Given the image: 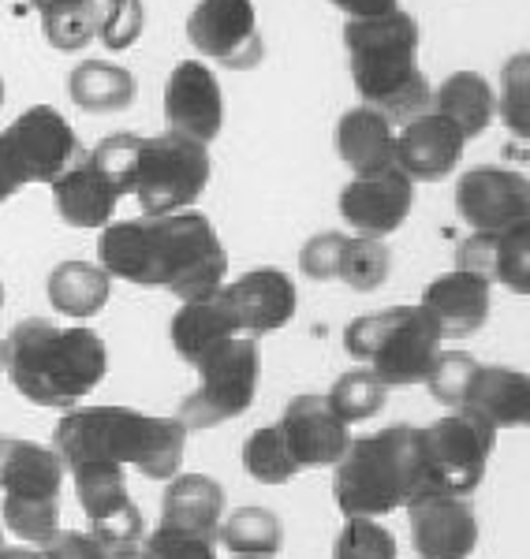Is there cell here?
<instances>
[{
	"label": "cell",
	"instance_id": "cell-6",
	"mask_svg": "<svg viewBox=\"0 0 530 559\" xmlns=\"http://www.w3.org/2000/svg\"><path fill=\"white\" fill-rule=\"evenodd\" d=\"M441 344L445 340L434 318L419 302L363 313L344 329L348 355L358 358L385 388L426 384V373Z\"/></svg>",
	"mask_w": 530,
	"mask_h": 559
},
{
	"label": "cell",
	"instance_id": "cell-42",
	"mask_svg": "<svg viewBox=\"0 0 530 559\" xmlns=\"http://www.w3.org/2000/svg\"><path fill=\"white\" fill-rule=\"evenodd\" d=\"M344 231H321L303 242L299 250V269L307 280H337L340 269V250H344Z\"/></svg>",
	"mask_w": 530,
	"mask_h": 559
},
{
	"label": "cell",
	"instance_id": "cell-41",
	"mask_svg": "<svg viewBox=\"0 0 530 559\" xmlns=\"http://www.w3.org/2000/svg\"><path fill=\"white\" fill-rule=\"evenodd\" d=\"M142 34V0H105L102 23H97V38L105 49L120 52L139 41Z\"/></svg>",
	"mask_w": 530,
	"mask_h": 559
},
{
	"label": "cell",
	"instance_id": "cell-50",
	"mask_svg": "<svg viewBox=\"0 0 530 559\" xmlns=\"http://www.w3.org/2000/svg\"><path fill=\"white\" fill-rule=\"evenodd\" d=\"M0 369H8V344L0 340Z\"/></svg>",
	"mask_w": 530,
	"mask_h": 559
},
{
	"label": "cell",
	"instance_id": "cell-14",
	"mask_svg": "<svg viewBox=\"0 0 530 559\" xmlns=\"http://www.w3.org/2000/svg\"><path fill=\"white\" fill-rule=\"evenodd\" d=\"M168 131L210 146L224 128V94L205 60H179L165 83Z\"/></svg>",
	"mask_w": 530,
	"mask_h": 559
},
{
	"label": "cell",
	"instance_id": "cell-44",
	"mask_svg": "<svg viewBox=\"0 0 530 559\" xmlns=\"http://www.w3.org/2000/svg\"><path fill=\"white\" fill-rule=\"evenodd\" d=\"M45 559H113L109 548L83 530H57V537L42 545Z\"/></svg>",
	"mask_w": 530,
	"mask_h": 559
},
{
	"label": "cell",
	"instance_id": "cell-46",
	"mask_svg": "<svg viewBox=\"0 0 530 559\" xmlns=\"http://www.w3.org/2000/svg\"><path fill=\"white\" fill-rule=\"evenodd\" d=\"M0 559H45L42 548H4L0 545Z\"/></svg>",
	"mask_w": 530,
	"mask_h": 559
},
{
	"label": "cell",
	"instance_id": "cell-12",
	"mask_svg": "<svg viewBox=\"0 0 530 559\" xmlns=\"http://www.w3.org/2000/svg\"><path fill=\"white\" fill-rule=\"evenodd\" d=\"M187 41L221 68H255L262 60L255 0H199L187 15Z\"/></svg>",
	"mask_w": 530,
	"mask_h": 559
},
{
	"label": "cell",
	"instance_id": "cell-5",
	"mask_svg": "<svg viewBox=\"0 0 530 559\" xmlns=\"http://www.w3.org/2000/svg\"><path fill=\"white\" fill-rule=\"evenodd\" d=\"M422 492L419 426H389L358 437L340 455L332 496L344 519H381Z\"/></svg>",
	"mask_w": 530,
	"mask_h": 559
},
{
	"label": "cell",
	"instance_id": "cell-49",
	"mask_svg": "<svg viewBox=\"0 0 530 559\" xmlns=\"http://www.w3.org/2000/svg\"><path fill=\"white\" fill-rule=\"evenodd\" d=\"M15 191H12V187H8V179L4 176H0V205H4L8 202V198H12Z\"/></svg>",
	"mask_w": 530,
	"mask_h": 559
},
{
	"label": "cell",
	"instance_id": "cell-38",
	"mask_svg": "<svg viewBox=\"0 0 530 559\" xmlns=\"http://www.w3.org/2000/svg\"><path fill=\"white\" fill-rule=\"evenodd\" d=\"M474 369H479V362H474V355H467V350H437L434 366H429L426 373V388L429 395H434L441 407H463V395H467V384H471Z\"/></svg>",
	"mask_w": 530,
	"mask_h": 559
},
{
	"label": "cell",
	"instance_id": "cell-32",
	"mask_svg": "<svg viewBox=\"0 0 530 559\" xmlns=\"http://www.w3.org/2000/svg\"><path fill=\"white\" fill-rule=\"evenodd\" d=\"M97 23H102V8L97 0H68L60 8L42 12V31L52 49L79 52L97 38Z\"/></svg>",
	"mask_w": 530,
	"mask_h": 559
},
{
	"label": "cell",
	"instance_id": "cell-19",
	"mask_svg": "<svg viewBox=\"0 0 530 559\" xmlns=\"http://www.w3.org/2000/svg\"><path fill=\"white\" fill-rule=\"evenodd\" d=\"M221 292L232 313H236L239 332L250 340H262L269 332L284 329L295 318V306H299L292 276L281 273V269H250L239 280L224 284Z\"/></svg>",
	"mask_w": 530,
	"mask_h": 559
},
{
	"label": "cell",
	"instance_id": "cell-4",
	"mask_svg": "<svg viewBox=\"0 0 530 559\" xmlns=\"http://www.w3.org/2000/svg\"><path fill=\"white\" fill-rule=\"evenodd\" d=\"M344 45L363 105L385 112L392 123L426 112L434 90L419 68V23L403 8L377 20H348Z\"/></svg>",
	"mask_w": 530,
	"mask_h": 559
},
{
	"label": "cell",
	"instance_id": "cell-23",
	"mask_svg": "<svg viewBox=\"0 0 530 559\" xmlns=\"http://www.w3.org/2000/svg\"><path fill=\"white\" fill-rule=\"evenodd\" d=\"M224 522V489L205 474H176L168 477L165 500H161V530L202 537L217 545Z\"/></svg>",
	"mask_w": 530,
	"mask_h": 559
},
{
	"label": "cell",
	"instance_id": "cell-3",
	"mask_svg": "<svg viewBox=\"0 0 530 559\" xmlns=\"http://www.w3.org/2000/svg\"><path fill=\"white\" fill-rule=\"evenodd\" d=\"M52 448L64 466L113 463L168 481L184 466L187 429L176 418H154L131 407H71L52 432Z\"/></svg>",
	"mask_w": 530,
	"mask_h": 559
},
{
	"label": "cell",
	"instance_id": "cell-47",
	"mask_svg": "<svg viewBox=\"0 0 530 559\" xmlns=\"http://www.w3.org/2000/svg\"><path fill=\"white\" fill-rule=\"evenodd\" d=\"M113 559H146L142 548H120V552H113Z\"/></svg>",
	"mask_w": 530,
	"mask_h": 559
},
{
	"label": "cell",
	"instance_id": "cell-10",
	"mask_svg": "<svg viewBox=\"0 0 530 559\" xmlns=\"http://www.w3.org/2000/svg\"><path fill=\"white\" fill-rule=\"evenodd\" d=\"M75 128L52 105H34L0 131V176L12 191L52 183L75 160Z\"/></svg>",
	"mask_w": 530,
	"mask_h": 559
},
{
	"label": "cell",
	"instance_id": "cell-26",
	"mask_svg": "<svg viewBox=\"0 0 530 559\" xmlns=\"http://www.w3.org/2000/svg\"><path fill=\"white\" fill-rule=\"evenodd\" d=\"M168 336H173L176 355L184 358L187 366H195L217 344H224V340H232V336H244V332H239V321H236V313H232L228 299H224V292H217V295H205V299L179 302Z\"/></svg>",
	"mask_w": 530,
	"mask_h": 559
},
{
	"label": "cell",
	"instance_id": "cell-24",
	"mask_svg": "<svg viewBox=\"0 0 530 559\" xmlns=\"http://www.w3.org/2000/svg\"><path fill=\"white\" fill-rule=\"evenodd\" d=\"M463 407L486 418L493 429H516L530 421V373L508 366H479L467 384Z\"/></svg>",
	"mask_w": 530,
	"mask_h": 559
},
{
	"label": "cell",
	"instance_id": "cell-53",
	"mask_svg": "<svg viewBox=\"0 0 530 559\" xmlns=\"http://www.w3.org/2000/svg\"><path fill=\"white\" fill-rule=\"evenodd\" d=\"M527 426H530V421H527Z\"/></svg>",
	"mask_w": 530,
	"mask_h": 559
},
{
	"label": "cell",
	"instance_id": "cell-21",
	"mask_svg": "<svg viewBox=\"0 0 530 559\" xmlns=\"http://www.w3.org/2000/svg\"><path fill=\"white\" fill-rule=\"evenodd\" d=\"M490 299L493 284L486 276L452 269V273L429 280L419 306L434 318L441 340H467L490 321Z\"/></svg>",
	"mask_w": 530,
	"mask_h": 559
},
{
	"label": "cell",
	"instance_id": "cell-30",
	"mask_svg": "<svg viewBox=\"0 0 530 559\" xmlns=\"http://www.w3.org/2000/svg\"><path fill=\"white\" fill-rule=\"evenodd\" d=\"M217 540L236 559H273L284 548V522L262 503H250L221 522Z\"/></svg>",
	"mask_w": 530,
	"mask_h": 559
},
{
	"label": "cell",
	"instance_id": "cell-43",
	"mask_svg": "<svg viewBox=\"0 0 530 559\" xmlns=\"http://www.w3.org/2000/svg\"><path fill=\"white\" fill-rule=\"evenodd\" d=\"M142 552H146V559H217L213 540L173 534V530H161V526L146 537Z\"/></svg>",
	"mask_w": 530,
	"mask_h": 559
},
{
	"label": "cell",
	"instance_id": "cell-52",
	"mask_svg": "<svg viewBox=\"0 0 530 559\" xmlns=\"http://www.w3.org/2000/svg\"><path fill=\"white\" fill-rule=\"evenodd\" d=\"M0 306H4V284H0Z\"/></svg>",
	"mask_w": 530,
	"mask_h": 559
},
{
	"label": "cell",
	"instance_id": "cell-18",
	"mask_svg": "<svg viewBox=\"0 0 530 559\" xmlns=\"http://www.w3.org/2000/svg\"><path fill=\"white\" fill-rule=\"evenodd\" d=\"M411 202H415V183L400 168H389L381 176H355L340 191V216L348 228H355V236L385 239L403 228Z\"/></svg>",
	"mask_w": 530,
	"mask_h": 559
},
{
	"label": "cell",
	"instance_id": "cell-8",
	"mask_svg": "<svg viewBox=\"0 0 530 559\" xmlns=\"http://www.w3.org/2000/svg\"><path fill=\"white\" fill-rule=\"evenodd\" d=\"M497 429L467 407H452L434 426L419 429L422 492L471 496L486 477Z\"/></svg>",
	"mask_w": 530,
	"mask_h": 559
},
{
	"label": "cell",
	"instance_id": "cell-15",
	"mask_svg": "<svg viewBox=\"0 0 530 559\" xmlns=\"http://www.w3.org/2000/svg\"><path fill=\"white\" fill-rule=\"evenodd\" d=\"M408 519L419 559H467L479 545V519L467 496L419 492L408 503Z\"/></svg>",
	"mask_w": 530,
	"mask_h": 559
},
{
	"label": "cell",
	"instance_id": "cell-51",
	"mask_svg": "<svg viewBox=\"0 0 530 559\" xmlns=\"http://www.w3.org/2000/svg\"><path fill=\"white\" fill-rule=\"evenodd\" d=\"M0 105H4V83H0Z\"/></svg>",
	"mask_w": 530,
	"mask_h": 559
},
{
	"label": "cell",
	"instance_id": "cell-36",
	"mask_svg": "<svg viewBox=\"0 0 530 559\" xmlns=\"http://www.w3.org/2000/svg\"><path fill=\"white\" fill-rule=\"evenodd\" d=\"M497 116L516 139L530 142V52H516L505 60L497 90Z\"/></svg>",
	"mask_w": 530,
	"mask_h": 559
},
{
	"label": "cell",
	"instance_id": "cell-29",
	"mask_svg": "<svg viewBox=\"0 0 530 559\" xmlns=\"http://www.w3.org/2000/svg\"><path fill=\"white\" fill-rule=\"evenodd\" d=\"M134 94H139L134 75L113 60H83L68 75V97L83 112H123Z\"/></svg>",
	"mask_w": 530,
	"mask_h": 559
},
{
	"label": "cell",
	"instance_id": "cell-40",
	"mask_svg": "<svg viewBox=\"0 0 530 559\" xmlns=\"http://www.w3.org/2000/svg\"><path fill=\"white\" fill-rule=\"evenodd\" d=\"M0 522L26 545H45L60 530V503H0Z\"/></svg>",
	"mask_w": 530,
	"mask_h": 559
},
{
	"label": "cell",
	"instance_id": "cell-20",
	"mask_svg": "<svg viewBox=\"0 0 530 559\" xmlns=\"http://www.w3.org/2000/svg\"><path fill=\"white\" fill-rule=\"evenodd\" d=\"M68 466L57 448L0 440V503H60Z\"/></svg>",
	"mask_w": 530,
	"mask_h": 559
},
{
	"label": "cell",
	"instance_id": "cell-34",
	"mask_svg": "<svg viewBox=\"0 0 530 559\" xmlns=\"http://www.w3.org/2000/svg\"><path fill=\"white\" fill-rule=\"evenodd\" d=\"M385 395H389V388H385L370 369L363 366V369H348L344 377H337L332 388L326 392V400H329V407L348 421V426H355V421L374 418V414L385 407Z\"/></svg>",
	"mask_w": 530,
	"mask_h": 559
},
{
	"label": "cell",
	"instance_id": "cell-39",
	"mask_svg": "<svg viewBox=\"0 0 530 559\" xmlns=\"http://www.w3.org/2000/svg\"><path fill=\"white\" fill-rule=\"evenodd\" d=\"M139 150H142V134L131 131H116L109 139H102L90 153V165L97 168L105 179H113L116 191L131 194V179H134V165H139Z\"/></svg>",
	"mask_w": 530,
	"mask_h": 559
},
{
	"label": "cell",
	"instance_id": "cell-37",
	"mask_svg": "<svg viewBox=\"0 0 530 559\" xmlns=\"http://www.w3.org/2000/svg\"><path fill=\"white\" fill-rule=\"evenodd\" d=\"M397 537L377 519H344L332 545V559H397Z\"/></svg>",
	"mask_w": 530,
	"mask_h": 559
},
{
	"label": "cell",
	"instance_id": "cell-28",
	"mask_svg": "<svg viewBox=\"0 0 530 559\" xmlns=\"http://www.w3.org/2000/svg\"><path fill=\"white\" fill-rule=\"evenodd\" d=\"M429 108L452 120L463 131V139H479L497 116V94L479 71H452L441 90L429 97Z\"/></svg>",
	"mask_w": 530,
	"mask_h": 559
},
{
	"label": "cell",
	"instance_id": "cell-25",
	"mask_svg": "<svg viewBox=\"0 0 530 559\" xmlns=\"http://www.w3.org/2000/svg\"><path fill=\"white\" fill-rule=\"evenodd\" d=\"M49 187L60 221L71 224V228H105V224H113L116 202L123 198L113 179H105L90 160L71 165Z\"/></svg>",
	"mask_w": 530,
	"mask_h": 559
},
{
	"label": "cell",
	"instance_id": "cell-1",
	"mask_svg": "<svg viewBox=\"0 0 530 559\" xmlns=\"http://www.w3.org/2000/svg\"><path fill=\"white\" fill-rule=\"evenodd\" d=\"M97 258V265L113 280L165 287L179 302L217 295L228 276V250L213 231L210 216L195 210L105 224Z\"/></svg>",
	"mask_w": 530,
	"mask_h": 559
},
{
	"label": "cell",
	"instance_id": "cell-16",
	"mask_svg": "<svg viewBox=\"0 0 530 559\" xmlns=\"http://www.w3.org/2000/svg\"><path fill=\"white\" fill-rule=\"evenodd\" d=\"M287 452L299 463V471H321L337 466L340 455L352 444L348 421L329 407L326 395H295L284 407V418L276 421Z\"/></svg>",
	"mask_w": 530,
	"mask_h": 559
},
{
	"label": "cell",
	"instance_id": "cell-7",
	"mask_svg": "<svg viewBox=\"0 0 530 559\" xmlns=\"http://www.w3.org/2000/svg\"><path fill=\"white\" fill-rule=\"evenodd\" d=\"M199 388L179 403L176 421L187 432L217 429L224 421L239 418L250 411L258 395V377H262V355H258V340L232 336L202 355L199 362Z\"/></svg>",
	"mask_w": 530,
	"mask_h": 559
},
{
	"label": "cell",
	"instance_id": "cell-17",
	"mask_svg": "<svg viewBox=\"0 0 530 559\" xmlns=\"http://www.w3.org/2000/svg\"><path fill=\"white\" fill-rule=\"evenodd\" d=\"M463 150V131L434 108L411 116L397 131V168L411 183H441L456 173Z\"/></svg>",
	"mask_w": 530,
	"mask_h": 559
},
{
	"label": "cell",
	"instance_id": "cell-31",
	"mask_svg": "<svg viewBox=\"0 0 530 559\" xmlns=\"http://www.w3.org/2000/svg\"><path fill=\"white\" fill-rule=\"evenodd\" d=\"M392 273V250L385 239L374 236H348L344 250H340L337 280H344L352 292H377Z\"/></svg>",
	"mask_w": 530,
	"mask_h": 559
},
{
	"label": "cell",
	"instance_id": "cell-33",
	"mask_svg": "<svg viewBox=\"0 0 530 559\" xmlns=\"http://www.w3.org/2000/svg\"><path fill=\"white\" fill-rule=\"evenodd\" d=\"M490 284H505L508 292L530 295V221L493 231Z\"/></svg>",
	"mask_w": 530,
	"mask_h": 559
},
{
	"label": "cell",
	"instance_id": "cell-27",
	"mask_svg": "<svg viewBox=\"0 0 530 559\" xmlns=\"http://www.w3.org/2000/svg\"><path fill=\"white\" fill-rule=\"evenodd\" d=\"M45 292H49V302L57 313H64L71 321H86L105 310L113 292V276L102 265H94V261H60L49 273Z\"/></svg>",
	"mask_w": 530,
	"mask_h": 559
},
{
	"label": "cell",
	"instance_id": "cell-2",
	"mask_svg": "<svg viewBox=\"0 0 530 559\" xmlns=\"http://www.w3.org/2000/svg\"><path fill=\"white\" fill-rule=\"evenodd\" d=\"M8 344V377L34 407L71 411L86 400L109 369L105 340L86 324H52L45 318L20 321Z\"/></svg>",
	"mask_w": 530,
	"mask_h": 559
},
{
	"label": "cell",
	"instance_id": "cell-35",
	"mask_svg": "<svg viewBox=\"0 0 530 559\" xmlns=\"http://www.w3.org/2000/svg\"><path fill=\"white\" fill-rule=\"evenodd\" d=\"M244 466L255 481L262 485H287L295 474H299V463L287 452L284 437L276 426H262L247 437L244 444Z\"/></svg>",
	"mask_w": 530,
	"mask_h": 559
},
{
	"label": "cell",
	"instance_id": "cell-45",
	"mask_svg": "<svg viewBox=\"0 0 530 559\" xmlns=\"http://www.w3.org/2000/svg\"><path fill=\"white\" fill-rule=\"evenodd\" d=\"M337 4L348 20H377V15H389L400 8V0H329Z\"/></svg>",
	"mask_w": 530,
	"mask_h": 559
},
{
	"label": "cell",
	"instance_id": "cell-13",
	"mask_svg": "<svg viewBox=\"0 0 530 559\" xmlns=\"http://www.w3.org/2000/svg\"><path fill=\"white\" fill-rule=\"evenodd\" d=\"M456 210L471 231H505L530 221V179L497 165L471 168L456 179Z\"/></svg>",
	"mask_w": 530,
	"mask_h": 559
},
{
	"label": "cell",
	"instance_id": "cell-11",
	"mask_svg": "<svg viewBox=\"0 0 530 559\" xmlns=\"http://www.w3.org/2000/svg\"><path fill=\"white\" fill-rule=\"evenodd\" d=\"M71 485H75L79 508L90 522V534L102 540L109 552L120 548H139L142 540V511L128 492L123 466L113 463H75L68 466Z\"/></svg>",
	"mask_w": 530,
	"mask_h": 559
},
{
	"label": "cell",
	"instance_id": "cell-48",
	"mask_svg": "<svg viewBox=\"0 0 530 559\" xmlns=\"http://www.w3.org/2000/svg\"><path fill=\"white\" fill-rule=\"evenodd\" d=\"M38 12H49V8H60V4H68V0H31Z\"/></svg>",
	"mask_w": 530,
	"mask_h": 559
},
{
	"label": "cell",
	"instance_id": "cell-9",
	"mask_svg": "<svg viewBox=\"0 0 530 559\" xmlns=\"http://www.w3.org/2000/svg\"><path fill=\"white\" fill-rule=\"evenodd\" d=\"M210 146L184 139L176 131L142 139L139 165H134L131 198L142 205V216L184 213L202 198L210 183Z\"/></svg>",
	"mask_w": 530,
	"mask_h": 559
},
{
	"label": "cell",
	"instance_id": "cell-22",
	"mask_svg": "<svg viewBox=\"0 0 530 559\" xmlns=\"http://www.w3.org/2000/svg\"><path fill=\"white\" fill-rule=\"evenodd\" d=\"M332 142L355 176H381L397 168V123L370 105L348 108L337 120Z\"/></svg>",
	"mask_w": 530,
	"mask_h": 559
}]
</instances>
